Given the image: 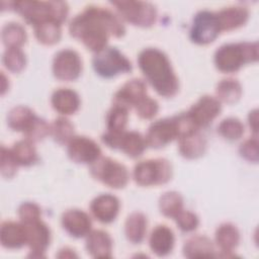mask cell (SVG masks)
<instances>
[{
  "label": "cell",
  "instance_id": "6da1fadb",
  "mask_svg": "<svg viewBox=\"0 0 259 259\" xmlns=\"http://www.w3.org/2000/svg\"><path fill=\"white\" fill-rule=\"evenodd\" d=\"M69 31L88 50L98 53L106 48L109 36L120 37L125 28L120 18L109 9L90 5L72 19Z\"/></svg>",
  "mask_w": 259,
  "mask_h": 259
},
{
  "label": "cell",
  "instance_id": "7a4b0ae2",
  "mask_svg": "<svg viewBox=\"0 0 259 259\" xmlns=\"http://www.w3.org/2000/svg\"><path fill=\"white\" fill-rule=\"evenodd\" d=\"M139 67L146 80L163 97H173L179 89L176 77L168 57L156 48L143 50L138 57Z\"/></svg>",
  "mask_w": 259,
  "mask_h": 259
},
{
  "label": "cell",
  "instance_id": "3957f363",
  "mask_svg": "<svg viewBox=\"0 0 259 259\" xmlns=\"http://www.w3.org/2000/svg\"><path fill=\"white\" fill-rule=\"evenodd\" d=\"M13 9L33 26L45 21H55L62 25L66 20L69 8L63 1H16L11 2Z\"/></svg>",
  "mask_w": 259,
  "mask_h": 259
},
{
  "label": "cell",
  "instance_id": "277c9868",
  "mask_svg": "<svg viewBox=\"0 0 259 259\" xmlns=\"http://www.w3.org/2000/svg\"><path fill=\"white\" fill-rule=\"evenodd\" d=\"M258 44L232 42L221 46L214 53V65L224 73H233L242 66L258 60Z\"/></svg>",
  "mask_w": 259,
  "mask_h": 259
},
{
  "label": "cell",
  "instance_id": "5b68a950",
  "mask_svg": "<svg viewBox=\"0 0 259 259\" xmlns=\"http://www.w3.org/2000/svg\"><path fill=\"white\" fill-rule=\"evenodd\" d=\"M7 123L15 132H21L25 139L36 142L50 134V125L45 119L35 115L27 106L13 107L7 115Z\"/></svg>",
  "mask_w": 259,
  "mask_h": 259
},
{
  "label": "cell",
  "instance_id": "8992f818",
  "mask_svg": "<svg viewBox=\"0 0 259 259\" xmlns=\"http://www.w3.org/2000/svg\"><path fill=\"white\" fill-rule=\"evenodd\" d=\"M171 164L164 158L141 161L134 169L135 181L141 186L165 184L171 179Z\"/></svg>",
  "mask_w": 259,
  "mask_h": 259
},
{
  "label": "cell",
  "instance_id": "52a82bcc",
  "mask_svg": "<svg viewBox=\"0 0 259 259\" xmlns=\"http://www.w3.org/2000/svg\"><path fill=\"white\" fill-rule=\"evenodd\" d=\"M90 173L96 180L115 189L123 188L130 179L126 167L108 157L98 158L93 162Z\"/></svg>",
  "mask_w": 259,
  "mask_h": 259
},
{
  "label": "cell",
  "instance_id": "ba28073f",
  "mask_svg": "<svg viewBox=\"0 0 259 259\" xmlns=\"http://www.w3.org/2000/svg\"><path fill=\"white\" fill-rule=\"evenodd\" d=\"M92 64L95 72L104 78H111L120 73H127L133 69L131 61L113 47H106L96 53Z\"/></svg>",
  "mask_w": 259,
  "mask_h": 259
},
{
  "label": "cell",
  "instance_id": "9c48e42d",
  "mask_svg": "<svg viewBox=\"0 0 259 259\" xmlns=\"http://www.w3.org/2000/svg\"><path fill=\"white\" fill-rule=\"evenodd\" d=\"M121 18L141 27L152 26L157 18V10L152 3L143 1H113Z\"/></svg>",
  "mask_w": 259,
  "mask_h": 259
},
{
  "label": "cell",
  "instance_id": "30bf717a",
  "mask_svg": "<svg viewBox=\"0 0 259 259\" xmlns=\"http://www.w3.org/2000/svg\"><path fill=\"white\" fill-rule=\"evenodd\" d=\"M102 142L111 149H118L131 158L140 157L147 146L145 138L138 132H107L101 137Z\"/></svg>",
  "mask_w": 259,
  "mask_h": 259
},
{
  "label": "cell",
  "instance_id": "8fae6325",
  "mask_svg": "<svg viewBox=\"0 0 259 259\" xmlns=\"http://www.w3.org/2000/svg\"><path fill=\"white\" fill-rule=\"evenodd\" d=\"M220 32L221 28L215 13L208 10L196 13L190 29V38L193 42L197 45L210 44L218 37Z\"/></svg>",
  "mask_w": 259,
  "mask_h": 259
},
{
  "label": "cell",
  "instance_id": "7c38bea8",
  "mask_svg": "<svg viewBox=\"0 0 259 259\" xmlns=\"http://www.w3.org/2000/svg\"><path fill=\"white\" fill-rule=\"evenodd\" d=\"M82 72V61L77 52L64 49L59 51L53 60L54 76L62 81L76 80Z\"/></svg>",
  "mask_w": 259,
  "mask_h": 259
},
{
  "label": "cell",
  "instance_id": "4fadbf2b",
  "mask_svg": "<svg viewBox=\"0 0 259 259\" xmlns=\"http://www.w3.org/2000/svg\"><path fill=\"white\" fill-rule=\"evenodd\" d=\"M176 138H179V130L174 115L154 121L149 126L145 140L152 148H162Z\"/></svg>",
  "mask_w": 259,
  "mask_h": 259
},
{
  "label": "cell",
  "instance_id": "5bb4252c",
  "mask_svg": "<svg viewBox=\"0 0 259 259\" xmlns=\"http://www.w3.org/2000/svg\"><path fill=\"white\" fill-rule=\"evenodd\" d=\"M22 223V222H21ZM26 230V245L29 247V257H45V252L51 242L50 228L40 220L22 223Z\"/></svg>",
  "mask_w": 259,
  "mask_h": 259
},
{
  "label": "cell",
  "instance_id": "9a60e30c",
  "mask_svg": "<svg viewBox=\"0 0 259 259\" xmlns=\"http://www.w3.org/2000/svg\"><path fill=\"white\" fill-rule=\"evenodd\" d=\"M69 158L79 164H92L101 154L99 146L91 139L83 136L73 137L68 143Z\"/></svg>",
  "mask_w": 259,
  "mask_h": 259
},
{
  "label": "cell",
  "instance_id": "2e32d148",
  "mask_svg": "<svg viewBox=\"0 0 259 259\" xmlns=\"http://www.w3.org/2000/svg\"><path fill=\"white\" fill-rule=\"evenodd\" d=\"M221 101L212 96L204 95L187 111L197 127L207 126L221 112Z\"/></svg>",
  "mask_w": 259,
  "mask_h": 259
},
{
  "label": "cell",
  "instance_id": "e0dca14e",
  "mask_svg": "<svg viewBox=\"0 0 259 259\" xmlns=\"http://www.w3.org/2000/svg\"><path fill=\"white\" fill-rule=\"evenodd\" d=\"M147 95L146 83L138 78L128 80L113 96V105H118L126 109L135 107L137 103Z\"/></svg>",
  "mask_w": 259,
  "mask_h": 259
},
{
  "label": "cell",
  "instance_id": "ac0fdd59",
  "mask_svg": "<svg viewBox=\"0 0 259 259\" xmlns=\"http://www.w3.org/2000/svg\"><path fill=\"white\" fill-rule=\"evenodd\" d=\"M119 200L116 196L106 193L95 197L90 204V209L94 218L102 224L113 222L119 211Z\"/></svg>",
  "mask_w": 259,
  "mask_h": 259
},
{
  "label": "cell",
  "instance_id": "d6986e66",
  "mask_svg": "<svg viewBox=\"0 0 259 259\" xmlns=\"http://www.w3.org/2000/svg\"><path fill=\"white\" fill-rule=\"evenodd\" d=\"M62 226L72 237L82 238L87 236L92 227L90 217L80 209H69L62 215Z\"/></svg>",
  "mask_w": 259,
  "mask_h": 259
},
{
  "label": "cell",
  "instance_id": "ffe728a7",
  "mask_svg": "<svg viewBox=\"0 0 259 259\" xmlns=\"http://www.w3.org/2000/svg\"><path fill=\"white\" fill-rule=\"evenodd\" d=\"M1 245L7 249H19L26 245V230L22 223L5 221L0 228Z\"/></svg>",
  "mask_w": 259,
  "mask_h": 259
},
{
  "label": "cell",
  "instance_id": "44dd1931",
  "mask_svg": "<svg viewBox=\"0 0 259 259\" xmlns=\"http://www.w3.org/2000/svg\"><path fill=\"white\" fill-rule=\"evenodd\" d=\"M86 249L94 258H110L112 240L108 233L102 230H94L87 235Z\"/></svg>",
  "mask_w": 259,
  "mask_h": 259
},
{
  "label": "cell",
  "instance_id": "7402d4cb",
  "mask_svg": "<svg viewBox=\"0 0 259 259\" xmlns=\"http://www.w3.org/2000/svg\"><path fill=\"white\" fill-rule=\"evenodd\" d=\"M174 242L175 238L172 230L165 225L157 226L152 231L149 239V245L152 252L158 256H166L171 253L174 247Z\"/></svg>",
  "mask_w": 259,
  "mask_h": 259
},
{
  "label": "cell",
  "instance_id": "603a6c76",
  "mask_svg": "<svg viewBox=\"0 0 259 259\" xmlns=\"http://www.w3.org/2000/svg\"><path fill=\"white\" fill-rule=\"evenodd\" d=\"M217 14L221 31L233 30L244 25L249 17L247 8L242 6H230L220 10Z\"/></svg>",
  "mask_w": 259,
  "mask_h": 259
},
{
  "label": "cell",
  "instance_id": "cb8c5ba5",
  "mask_svg": "<svg viewBox=\"0 0 259 259\" xmlns=\"http://www.w3.org/2000/svg\"><path fill=\"white\" fill-rule=\"evenodd\" d=\"M51 102L56 111L65 115L75 113L80 106L78 94L69 88L57 89L52 95Z\"/></svg>",
  "mask_w": 259,
  "mask_h": 259
},
{
  "label": "cell",
  "instance_id": "d4e9b609",
  "mask_svg": "<svg viewBox=\"0 0 259 259\" xmlns=\"http://www.w3.org/2000/svg\"><path fill=\"white\" fill-rule=\"evenodd\" d=\"M206 149V140L198 131L179 138V152L187 159H196L202 156Z\"/></svg>",
  "mask_w": 259,
  "mask_h": 259
},
{
  "label": "cell",
  "instance_id": "484cf974",
  "mask_svg": "<svg viewBox=\"0 0 259 259\" xmlns=\"http://www.w3.org/2000/svg\"><path fill=\"white\" fill-rule=\"evenodd\" d=\"M183 255L187 258H209L215 256L211 240L202 235L192 236L185 241Z\"/></svg>",
  "mask_w": 259,
  "mask_h": 259
},
{
  "label": "cell",
  "instance_id": "4316f807",
  "mask_svg": "<svg viewBox=\"0 0 259 259\" xmlns=\"http://www.w3.org/2000/svg\"><path fill=\"white\" fill-rule=\"evenodd\" d=\"M215 243L222 252V256L229 257L240 242L238 229L230 223L222 224L215 231Z\"/></svg>",
  "mask_w": 259,
  "mask_h": 259
},
{
  "label": "cell",
  "instance_id": "83f0119b",
  "mask_svg": "<svg viewBox=\"0 0 259 259\" xmlns=\"http://www.w3.org/2000/svg\"><path fill=\"white\" fill-rule=\"evenodd\" d=\"M147 218L142 212H133L131 213L124 224V233L126 239L134 243H141L147 232Z\"/></svg>",
  "mask_w": 259,
  "mask_h": 259
},
{
  "label": "cell",
  "instance_id": "f1b7e54d",
  "mask_svg": "<svg viewBox=\"0 0 259 259\" xmlns=\"http://www.w3.org/2000/svg\"><path fill=\"white\" fill-rule=\"evenodd\" d=\"M10 150L19 166H30L38 160L35 147L27 139L14 143Z\"/></svg>",
  "mask_w": 259,
  "mask_h": 259
},
{
  "label": "cell",
  "instance_id": "f546056e",
  "mask_svg": "<svg viewBox=\"0 0 259 259\" xmlns=\"http://www.w3.org/2000/svg\"><path fill=\"white\" fill-rule=\"evenodd\" d=\"M215 93L219 100L226 103H235L242 95V87L238 80L226 78L218 83Z\"/></svg>",
  "mask_w": 259,
  "mask_h": 259
},
{
  "label": "cell",
  "instance_id": "4dcf8cb0",
  "mask_svg": "<svg viewBox=\"0 0 259 259\" xmlns=\"http://www.w3.org/2000/svg\"><path fill=\"white\" fill-rule=\"evenodd\" d=\"M33 27L36 39L44 45H54L61 38V24L55 21H45L34 25Z\"/></svg>",
  "mask_w": 259,
  "mask_h": 259
},
{
  "label": "cell",
  "instance_id": "1f68e13d",
  "mask_svg": "<svg viewBox=\"0 0 259 259\" xmlns=\"http://www.w3.org/2000/svg\"><path fill=\"white\" fill-rule=\"evenodd\" d=\"M2 41L7 48H20L27 38L24 27L16 22H9L4 25L1 33Z\"/></svg>",
  "mask_w": 259,
  "mask_h": 259
},
{
  "label": "cell",
  "instance_id": "d6a6232c",
  "mask_svg": "<svg viewBox=\"0 0 259 259\" xmlns=\"http://www.w3.org/2000/svg\"><path fill=\"white\" fill-rule=\"evenodd\" d=\"M159 208L165 217L174 219L183 209V198L176 191L165 192L159 199Z\"/></svg>",
  "mask_w": 259,
  "mask_h": 259
},
{
  "label": "cell",
  "instance_id": "836d02e7",
  "mask_svg": "<svg viewBox=\"0 0 259 259\" xmlns=\"http://www.w3.org/2000/svg\"><path fill=\"white\" fill-rule=\"evenodd\" d=\"M50 134L58 144L64 145L73 139L74 125L66 117H58L50 125Z\"/></svg>",
  "mask_w": 259,
  "mask_h": 259
},
{
  "label": "cell",
  "instance_id": "e575fe53",
  "mask_svg": "<svg viewBox=\"0 0 259 259\" xmlns=\"http://www.w3.org/2000/svg\"><path fill=\"white\" fill-rule=\"evenodd\" d=\"M3 65L12 73H19L25 67L26 59L20 48H7L3 54Z\"/></svg>",
  "mask_w": 259,
  "mask_h": 259
},
{
  "label": "cell",
  "instance_id": "d590c367",
  "mask_svg": "<svg viewBox=\"0 0 259 259\" xmlns=\"http://www.w3.org/2000/svg\"><path fill=\"white\" fill-rule=\"evenodd\" d=\"M218 133L225 139L235 141L244 134V124L236 117H228L221 121L218 126Z\"/></svg>",
  "mask_w": 259,
  "mask_h": 259
},
{
  "label": "cell",
  "instance_id": "8d00e7d4",
  "mask_svg": "<svg viewBox=\"0 0 259 259\" xmlns=\"http://www.w3.org/2000/svg\"><path fill=\"white\" fill-rule=\"evenodd\" d=\"M126 108L112 105L111 109L107 113L106 122H107V130L109 132H122L127 122L128 113Z\"/></svg>",
  "mask_w": 259,
  "mask_h": 259
},
{
  "label": "cell",
  "instance_id": "74e56055",
  "mask_svg": "<svg viewBox=\"0 0 259 259\" xmlns=\"http://www.w3.org/2000/svg\"><path fill=\"white\" fill-rule=\"evenodd\" d=\"M18 166L19 165L14 159L11 150L2 146L1 147V166H0L1 175L4 178H8V179L12 178L15 175Z\"/></svg>",
  "mask_w": 259,
  "mask_h": 259
},
{
  "label": "cell",
  "instance_id": "f35d334b",
  "mask_svg": "<svg viewBox=\"0 0 259 259\" xmlns=\"http://www.w3.org/2000/svg\"><path fill=\"white\" fill-rule=\"evenodd\" d=\"M135 109L137 114L141 118L150 119L157 114L159 110V104L154 98H151L150 96L146 95L137 103V105L135 106Z\"/></svg>",
  "mask_w": 259,
  "mask_h": 259
},
{
  "label": "cell",
  "instance_id": "ab89813d",
  "mask_svg": "<svg viewBox=\"0 0 259 259\" xmlns=\"http://www.w3.org/2000/svg\"><path fill=\"white\" fill-rule=\"evenodd\" d=\"M174 220L178 228L183 232H191L195 230L199 224V220L195 213L184 209H182Z\"/></svg>",
  "mask_w": 259,
  "mask_h": 259
},
{
  "label": "cell",
  "instance_id": "60d3db41",
  "mask_svg": "<svg viewBox=\"0 0 259 259\" xmlns=\"http://www.w3.org/2000/svg\"><path fill=\"white\" fill-rule=\"evenodd\" d=\"M239 152L241 156L253 163L258 162V139L254 136L241 144Z\"/></svg>",
  "mask_w": 259,
  "mask_h": 259
},
{
  "label": "cell",
  "instance_id": "b9f144b4",
  "mask_svg": "<svg viewBox=\"0 0 259 259\" xmlns=\"http://www.w3.org/2000/svg\"><path fill=\"white\" fill-rule=\"evenodd\" d=\"M40 207L34 202H23L18 207V215L22 223L40 219Z\"/></svg>",
  "mask_w": 259,
  "mask_h": 259
},
{
  "label": "cell",
  "instance_id": "7bdbcfd3",
  "mask_svg": "<svg viewBox=\"0 0 259 259\" xmlns=\"http://www.w3.org/2000/svg\"><path fill=\"white\" fill-rule=\"evenodd\" d=\"M257 119H258V114H257V109H254L252 110L250 113H249V117H248V120H249V125L251 127V130L256 134L257 133Z\"/></svg>",
  "mask_w": 259,
  "mask_h": 259
},
{
  "label": "cell",
  "instance_id": "ee69618b",
  "mask_svg": "<svg viewBox=\"0 0 259 259\" xmlns=\"http://www.w3.org/2000/svg\"><path fill=\"white\" fill-rule=\"evenodd\" d=\"M57 257H59V258H73V257H77V255L75 254L74 250L69 249V248H63L57 254Z\"/></svg>",
  "mask_w": 259,
  "mask_h": 259
},
{
  "label": "cell",
  "instance_id": "f6af8a7d",
  "mask_svg": "<svg viewBox=\"0 0 259 259\" xmlns=\"http://www.w3.org/2000/svg\"><path fill=\"white\" fill-rule=\"evenodd\" d=\"M2 74H1V78H2V87H1V94L3 95L4 93H5V91L8 89V87L6 86V83H8V81L6 80V77H5V75H4V73L3 72H1Z\"/></svg>",
  "mask_w": 259,
  "mask_h": 259
}]
</instances>
